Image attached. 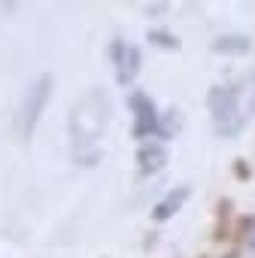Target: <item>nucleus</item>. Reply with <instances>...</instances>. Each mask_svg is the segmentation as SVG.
<instances>
[{"instance_id":"1","label":"nucleus","mask_w":255,"mask_h":258,"mask_svg":"<svg viewBox=\"0 0 255 258\" xmlns=\"http://www.w3.org/2000/svg\"><path fill=\"white\" fill-rule=\"evenodd\" d=\"M210 112L219 137H237L255 112V73L210 91Z\"/></svg>"},{"instance_id":"2","label":"nucleus","mask_w":255,"mask_h":258,"mask_svg":"<svg viewBox=\"0 0 255 258\" xmlns=\"http://www.w3.org/2000/svg\"><path fill=\"white\" fill-rule=\"evenodd\" d=\"M109 115H112V106H109V97L100 88L79 97L70 109V137H73V143L76 146L97 143L106 131V124H109Z\"/></svg>"},{"instance_id":"3","label":"nucleus","mask_w":255,"mask_h":258,"mask_svg":"<svg viewBox=\"0 0 255 258\" xmlns=\"http://www.w3.org/2000/svg\"><path fill=\"white\" fill-rule=\"evenodd\" d=\"M49 94H52V76H40L28 88V94L22 100V109H19V124H22V134L25 137H34L37 121H40V115H43V109L49 103Z\"/></svg>"},{"instance_id":"4","label":"nucleus","mask_w":255,"mask_h":258,"mask_svg":"<svg viewBox=\"0 0 255 258\" xmlns=\"http://www.w3.org/2000/svg\"><path fill=\"white\" fill-rule=\"evenodd\" d=\"M128 103H131L134 109V137H152V134H161V115L152 103L149 94L143 91H131V97H128Z\"/></svg>"},{"instance_id":"5","label":"nucleus","mask_w":255,"mask_h":258,"mask_svg":"<svg viewBox=\"0 0 255 258\" xmlns=\"http://www.w3.org/2000/svg\"><path fill=\"white\" fill-rule=\"evenodd\" d=\"M109 58H112V67H115V79H118V85L134 82V76L140 73V49H137L134 43L112 40V46H109Z\"/></svg>"},{"instance_id":"6","label":"nucleus","mask_w":255,"mask_h":258,"mask_svg":"<svg viewBox=\"0 0 255 258\" xmlns=\"http://www.w3.org/2000/svg\"><path fill=\"white\" fill-rule=\"evenodd\" d=\"M137 164H140V173H158L164 164H167V149H164V143H158V140H152V143H143L140 146V152H137Z\"/></svg>"},{"instance_id":"7","label":"nucleus","mask_w":255,"mask_h":258,"mask_svg":"<svg viewBox=\"0 0 255 258\" xmlns=\"http://www.w3.org/2000/svg\"><path fill=\"white\" fill-rule=\"evenodd\" d=\"M188 201V188L182 185V188H173L167 198H161L158 204H155V210H152V219L155 222H167L173 213H179V207Z\"/></svg>"},{"instance_id":"8","label":"nucleus","mask_w":255,"mask_h":258,"mask_svg":"<svg viewBox=\"0 0 255 258\" xmlns=\"http://www.w3.org/2000/svg\"><path fill=\"white\" fill-rule=\"evenodd\" d=\"M249 49H252V43L246 37H219L213 43V52H237V55H243Z\"/></svg>"},{"instance_id":"9","label":"nucleus","mask_w":255,"mask_h":258,"mask_svg":"<svg viewBox=\"0 0 255 258\" xmlns=\"http://www.w3.org/2000/svg\"><path fill=\"white\" fill-rule=\"evenodd\" d=\"M149 40H161L158 46H167V49H176V46H179L173 37H167V34H158V31H149Z\"/></svg>"}]
</instances>
